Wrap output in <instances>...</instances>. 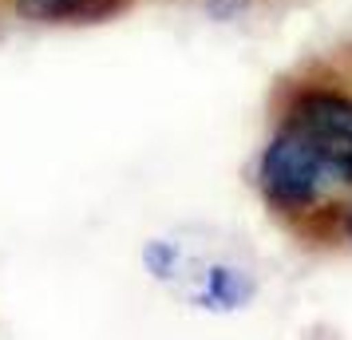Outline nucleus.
I'll use <instances>...</instances> for the list:
<instances>
[{
  "mask_svg": "<svg viewBox=\"0 0 352 340\" xmlns=\"http://www.w3.org/2000/svg\"><path fill=\"white\" fill-rule=\"evenodd\" d=\"M333 186L336 179L317 146L301 131L277 123L257 159V190L265 206L281 218H313Z\"/></svg>",
  "mask_w": 352,
  "mask_h": 340,
  "instance_id": "obj_1",
  "label": "nucleus"
},
{
  "mask_svg": "<svg viewBox=\"0 0 352 340\" xmlns=\"http://www.w3.org/2000/svg\"><path fill=\"white\" fill-rule=\"evenodd\" d=\"M281 123L301 131L329 162L336 186L352 190V87L324 80L293 83L285 87Z\"/></svg>",
  "mask_w": 352,
  "mask_h": 340,
  "instance_id": "obj_2",
  "label": "nucleus"
},
{
  "mask_svg": "<svg viewBox=\"0 0 352 340\" xmlns=\"http://www.w3.org/2000/svg\"><path fill=\"white\" fill-rule=\"evenodd\" d=\"M131 0H8L24 24H103L119 16Z\"/></svg>",
  "mask_w": 352,
  "mask_h": 340,
  "instance_id": "obj_3",
  "label": "nucleus"
},
{
  "mask_svg": "<svg viewBox=\"0 0 352 340\" xmlns=\"http://www.w3.org/2000/svg\"><path fill=\"white\" fill-rule=\"evenodd\" d=\"M250 4L254 0H202L210 20H238L241 12H250Z\"/></svg>",
  "mask_w": 352,
  "mask_h": 340,
  "instance_id": "obj_4",
  "label": "nucleus"
},
{
  "mask_svg": "<svg viewBox=\"0 0 352 340\" xmlns=\"http://www.w3.org/2000/svg\"><path fill=\"white\" fill-rule=\"evenodd\" d=\"M336 226H340V234H344V238H349L352 242V206H336Z\"/></svg>",
  "mask_w": 352,
  "mask_h": 340,
  "instance_id": "obj_5",
  "label": "nucleus"
}]
</instances>
